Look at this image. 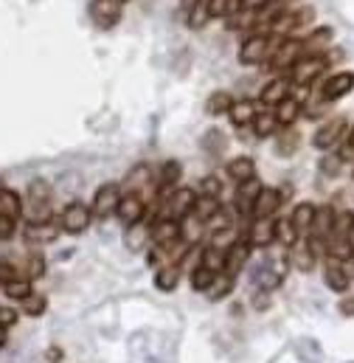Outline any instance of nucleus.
Segmentation results:
<instances>
[{"instance_id":"nucleus-1","label":"nucleus","mask_w":354,"mask_h":363,"mask_svg":"<svg viewBox=\"0 0 354 363\" xmlns=\"http://www.w3.org/2000/svg\"><path fill=\"white\" fill-rule=\"evenodd\" d=\"M352 237H354V214H341L338 220H335V228H332V234H329V254L335 257V259H346V257H352L354 248H352Z\"/></svg>"},{"instance_id":"nucleus-2","label":"nucleus","mask_w":354,"mask_h":363,"mask_svg":"<svg viewBox=\"0 0 354 363\" xmlns=\"http://www.w3.org/2000/svg\"><path fill=\"white\" fill-rule=\"evenodd\" d=\"M326 71V57H318V54H312V57H304V60H298L292 68H290V82L292 85H312L321 74Z\"/></svg>"},{"instance_id":"nucleus-3","label":"nucleus","mask_w":354,"mask_h":363,"mask_svg":"<svg viewBox=\"0 0 354 363\" xmlns=\"http://www.w3.org/2000/svg\"><path fill=\"white\" fill-rule=\"evenodd\" d=\"M23 214V200L11 189H0V237H8L14 231V223Z\"/></svg>"},{"instance_id":"nucleus-4","label":"nucleus","mask_w":354,"mask_h":363,"mask_svg":"<svg viewBox=\"0 0 354 363\" xmlns=\"http://www.w3.org/2000/svg\"><path fill=\"white\" fill-rule=\"evenodd\" d=\"M273 51H275V48H273V40H270L267 34H253V37H248V40L242 43V48H239V62H242V65H259V62L270 60Z\"/></svg>"},{"instance_id":"nucleus-5","label":"nucleus","mask_w":354,"mask_h":363,"mask_svg":"<svg viewBox=\"0 0 354 363\" xmlns=\"http://www.w3.org/2000/svg\"><path fill=\"white\" fill-rule=\"evenodd\" d=\"M194 203H197L194 189H177V191H172V194L164 200V214H161V217H169V220H185V217L191 214Z\"/></svg>"},{"instance_id":"nucleus-6","label":"nucleus","mask_w":354,"mask_h":363,"mask_svg":"<svg viewBox=\"0 0 354 363\" xmlns=\"http://www.w3.org/2000/svg\"><path fill=\"white\" fill-rule=\"evenodd\" d=\"M90 220H93V208H88V206L79 203V200L68 203L65 211H62V217H59L62 231H68V234H82L90 225Z\"/></svg>"},{"instance_id":"nucleus-7","label":"nucleus","mask_w":354,"mask_h":363,"mask_svg":"<svg viewBox=\"0 0 354 363\" xmlns=\"http://www.w3.org/2000/svg\"><path fill=\"white\" fill-rule=\"evenodd\" d=\"M124 0H93L90 3V17L98 28H113L121 20Z\"/></svg>"},{"instance_id":"nucleus-8","label":"nucleus","mask_w":354,"mask_h":363,"mask_svg":"<svg viewBox=\"0 0 354 363\" xmlns=\"http://www.w3.org/2000/svg\"><path fill=\"white\" fill-rule=\"evenodd\" d=\"M31 200V223L37 220H51V186L45 181H34L28 189Z\"/></svg>"},{"instance_id":"nucleus-9","label":"nucleus","mask_w":354,"mask_h":363,"mask_svg":"<svg viewBox=\"0 0 354 363\" xmlns=\"http://www.w3.org/2000/svg\"><path fill=\"white\" fill-rule=\"evenodd\" d=\"M118 200H121L118 183H104V186L96 191V197H93V214L101 217V220H107L110 214H115Z\"/></svg>"},{"instance_id":"nucleus-10","label":"nucleus","mask_w":354,"mask_h":363,"mask_svg":"<svg viewBox=\"0 0 354 363\" xmlns=\"http://www.w3.org/2000/svg\"><path fill=\"white\" fill-rule=\"evenodd\" d=\"M115 214H118V220H121L124 225L141 223V220H144V214H147V203H144V197H141V194H135V191H127V194H121Z\"/></svg>"},{"instance_id":"nucleus-11","label":"nucleus","mask_w":354,"mask_h":363,"mask_svg":"<svg viewBox=\"0 0 354 363\" xmlns=\"http://www.w3.org/2000/svg\"><path fill=\"white\" fill-rule=\"evenodd\" d=\"M301 51H304V43H301V40H284V43H278V48L270 54V65H273L275 71H287V68H292V65L301 60Z\"/></svg>"},{"instance_id":"nucleus-12","label":"nucleus","mask_w":354,"mask_h":363,"mask_svg":"<svg viewBox=\"0 0 354 363\" xmlns=\"http://www.w3.org/2000/svg\"><path fill=\"white\" fill-rule=\"evenodd\" d=\"M332 228H335L332 206H321V208H315V217H312V225H309V234H312L315 245L326 242V240H329V234H332Z\"/></svg>"},{"instance_id":"nucleus-13","label":"nucleus","mask_w":354,"mask_h":363,"mask_svg":"<svg viewBox=\"0 0 354 363\" xmlns=\"http://www.w3.org/2000/svg\"><path fill=\"white\" fill-rule=\"evenodd\" d=\"M265 186L256 181V178H251V181H242L239 183V189H236V211L242 214V217H248V214H253V206H256V197H259V191H262Z\"/></svg>"},{"instance_id":"nucleus-14","label":"nucleus","mask_w":354,"mask_h":363,"mask_svg":"<svg viewBox=\"0 0 354 363\" xmlns=\"http://www.w3.org/2000/svg\"><path fill=\"white\" fill-rule=\"evenodd\" d=\"M354 91V74L352 71H341V74H335L332 79H326V85H324V101H338V99H343L346 93Z\"/></svg>"},{"instance_id":"nucleus-15","label":"nucleus","mask_w":354,"mask_h":363,"mask_svg":"<svg viewBox=\"0 0 354 363\" xmlns=\"http://www.w3.org/2000/svg\"><path fill=\"white\" fill-rule=\"evenodd\" d=\"M281 279H284V271L278 268V262H262L251 273V281L262 290H275L281 284Z\"/></svg>"},{"instance_id":"nucleus-16","label":"nucleus","mask_w":354,"mask_h":363,"mask_svg":"<svg viewBox=\"0 0 354 363\" xmlns=\"http://www.w3.org/2000/svg\"><path fill=\"white\" fill-rule=\"evenodd\" d=\"M248 242L253 248H267L275 242V220L270 217H256V223L251 225V234H248Z\"/></svg>"},{"instance_id":"nucleus-17","label":"nucleus","mask_w":354,"mask_h":363,"mask_svg":"<svg viewBox=\"0 0 354 363\" xmlns=\"http://www.w3.org/2000/svg\"><path fill=\"white\" fill-rule=\"evenodd\" d=\"M251 242L248 240H236V242H231V248H228V254H225V273H231V276H236V273L245 268V262L251 259Z\"/></svg>"},{"instance_id":"nucleus-18","label":"nucleus","mask_w":354,"mask_h":363,"mask_svg":"<svg viewBox=\"0 0 354 363\" xmlns=\"http://www.w3.org/2000/svg\"><path fill=\"white\" fill-rule=\"evenodd\" d=\"M59 228H62V223H54V220H37V223H28V225H25V240L42 245V242L57 240Z\"/></svg>"},{"instance_id":"nucleus-19","label":"nucleus","mask_w":354,"mask_h":363,"mask_svg":"<svg viewBox=\"0 0 354 363\" xmlns=\"http://www.w3.org/2000/svg\"><path fill=\"white\" fill-rule=\"evenodd\" d=\"M343 130H346V121H343V118H335V121H329L326 127H321V130L315 133L312 144H315L318 150H329V147H335V144L341 141Z\"/></svg>"},{"instance_id":"nucleus-20","label":"nucleus","mask_w":354,"mask_h":363,"mask_svg":"<svg viewBox=\"0 0 354 363\" xmlns=\"http://www.w3.org/2000/svg\"><path fill=\"white\" fill-rule=\"evenodd\" d=\"M177 240H180V220L161 217V220L152 225V242H155V245H166V242H177Z\"/></svg>"},{"instance_id":"nucleus-21","label":"nucleus","mask_w":354,"mask_h":363,"mask_svg":"<svg viewBox=\"0 0 354 363\" xmlns=\"http://www.w3.org/2000/svg\"><path fill=\"white\" fill-rule=\"evenodd\" d=\"M281 206V191L278 189H262L259 197H256V206H253V214L256 217H273Z\"/></svg>"},{"instance_id":"nucleus-22","label":"nucleus","mask_w":354,"mask_h":363,"mask_svg":"<svg viewBox=\"0 0 354 363\" xmlns=\"http://www.w3.org/2000/svg\"><path fill=\"white\" fill-rule=\"evenodd\" d=\"M228 116H231V121H234L236 127H248V124H253V118H256V104H253L251 99L234 101L231 110H228Z\"/></svg>"},{"instance_id":"nucleus-23","label":"nucleus","mask_w":354,"mask_h":363,"mask_svg":"<svg viewBox=\"0 0 354 363\" xmlns=\"http://www.w3.org/2000/svg\"><path fill=\"white\" fill-rule=\"evenodd\" d=\"M290 96V82L287 79H273V82H267L262 96H259V101L262 104H270V107H278L284 99Z\"/></svg>"},{"instance_id":"nucleus-24","label":"nucleus","mask_w":354,"mask_h":363,"mask_svg":"<svg viewBox=\"0 0 354 363\" xmlns=\"http://www.w3.org/2000/svg\"><path fill=\"white\" fill-rule=\"evenodd\" d=\"M290 262H292L298 271H312V265H315V251L309 248V242H295V245H290Z\"/></svg>"},{"instance_id":"nucleus-25","label":"nucleus","mask_w":354,"mask_h":363,"mask_svg":"<svg viewBox=\"0 0 354 363\" xmlns=\"http://www.w3.org/2000/svg\"><path fill=\"white\" fill-rule=\"evenodd\" d=\"M149 240H152V228H149L147 223H132V225H127V245H130L132 251H141Z\"/></svg>"},{"instance_id":"nucleus-26","label":"nucleus","mask_w":354,"mask_h":363,"mask_svg":"<svg viewBox=\"0 0 354 363\" xmlns=\"http://www.w3.org/2000/svg\"><path fill=\"white\" fill-rule=\"evenodd\" d=\"M219 208H222V206H219V197L200 194V197H197V203H194V208H191V214H194V217H200L202 223H208Z\"/></svg>"},{"instance_id":"nucleus-27","label":"nucleus","mask_w":354,"mask_h":363,"mask_svg":"<svg viewBox=\"0 0 354 363\" xmlns=\"http://www.w3.org/2000/svg\"><path fill=\"white\" fill-rule=\"evenodd\" d=\"M177 281H180V265H177V262L164 265V268H158V273H155V284H158V290H164V293H172L177 287Z\"/></svg>"},{"instance_id":"nucleus-28","label":"nucleus","mask_w":354,"mask_h":363,"mask_svg":"<svg viewBox=\"0 0 354 363\" xmlns=\"http://www.w3.org/2000/svg\"><path fill=\"white\" fill-rule=\"evenodd\" d=\"M147 186H152V169H149L147 164H138V167L127 175V191L141 194V189H147Z\"/></svg>"},{"instance_id":"nucleus-29","label":"nucleus","mask_w":354,"mask_h":363,"mask_svg":"<svg viewBox=\"0 0 354 363\" xmlns=\"http://www.w3.org/2000/svg\"><path fill=\"white\" fill-rule=\"evenodd\" d=\"M228 175L236 183L251 181V178H256V164H253L251 158H234V161L228 164Z\"/></svg>"},{"instance_id":"nucleus-30","label":"nucleus","mask_w":354,"mask_h":363,"mask_svg":"<svg viewBox=\"0 0 354 363\" xmlns=\"http://www.w3.org/2000/svg\"><path fill=\"white\" fill-rule=\"evenodd\" d=\"M326 284H329L335 293L349 290V273L343 271L341 262H329V268H326Z\"/></svg>"},{"instance_id":"nucleus-31","label":"nucleus","mask_w":354,"mask_h":363,"mask_svg":"<svg viewBox=\"0 0 354 363\" xmlns=\"http://www.w3.org/2000/svg\"><path fill=\"white\" fill-rule=\"evenodd\" d=\"M231 104H234L231 93H225V91L211 93V96H208V101H205V113H208V116H222V113H228V110H231Z\"/></svg>"},{"instance_id":"nucleus-32","label":"nucleus","mask_w":354,"mask_h":363,"mask_svg":"<svg viewBox=\"0 0 354 363\" xmlns=\"http://www.w3.org/2000/svg\"><path fill=\"white\" fill-rule=\"evenodd\" d=\"M298 116H301V104H298L292 96H287V99L278 104V110H275V118H278V124H284V127L292 124Z\"/></svg>"},{"instance_id":"nucleus-33","label":"nucleus","mask_w":354,"mask_h":363,"mask_svg":"<svg viewBox=\"0 0 354 363\" xmlns=\"http://www.w3.org/2000/svg\"><path fill=\"white\" fill-rule=\"evenodd\" d=\"M312 217H315V206H312V203H298L290 220L295 223V228H298V234H301V231H309Z\"/></svg>"},{"instance_id":"nucleus-34","label":"nucleus","mask_w":354,"mask_h":363,"mask_svg":"<svg viewBox=\"0 0 354 363\" xmlns=\"http://www.w3.org/2000/svg\"><path fill=\"white\" fill-rule=\"evenodd\" d=\"M275 242H281L287 248L298 242V228L292 220H275Z\"/></svg>"},{"instance_id":"nucleus-35","label":"nucleus","mask_w":354,"mask_h":363,"mask_svg":"<svg viewBox=\"0 0 354 363\" xmlns=\"http://www.w3.org/2000/svg\"><path fill=\"white\" fill-rule=\"evenodd\" d=\"M180 164L177 161H166L164 164V169H161V178H158V189L161 191H172L175 189V183L180 181Z\"/></svg>"},{"instance_id":"nucleus-36","label":"nucleus","mask_w":354,"mask_h":363,"mask_svg":"<svg viewBox=\"0 0 354 363\" xmlns=\"http://www.w3.org/2000/svg\"><path fill=\"white\" fill-rule=\"evenodd\" d=\"M200 262H202V268H208V271L219 273L225 268V254L217 248V245H208L205 251H202V257H200Z\"/></svg>"},{"instance_id":"nucleus-37","label":"nucleus","mask_w":354,"mask_h":363,"mask_svg":"<svg viewBox=\"0 0 354 363\" xmlns=\"http://www.w3.org/2000/svg\"><path fill=\"white\" fill-rule=\"evenodd\" d=\"M275 127H278L275 113H256V118H253V130H256V135H259V138L273 135V133H275Z\"/></svg>"},{"instance_id":"nucleus-38","label":"nucleus","mask_w":354,"mask_h":363,"mask_svg":"<svg viewBox=\"0 0 354 363\" xmlns=\"http://www.w3.org/2000/svg\"><path fill=\"white\" fill-rule=\"evenodd\" d=\"M231 290H234V276H231V273H225V276L214 279V284H211L205 293H208V298H211V301H217V298H225Z\"/></svg>"},{"instance_id":"nucleus-39","label":"nucleus","mask_w":354,"mask_h":363,"mask_svg":"<svg viewBox=\"0 0 354 363\" xmlns=\"http://www.w3.org/2000/svg\"><path fill=\"white\" fill-rule=\"evenodd\" d=\"M214 279H217V273L200 265L197 271L191 273V287H194V290H208V287L214 284Z\"/></svg>"},{"instance_id":"nucleus-40","label":"nucleus","mask_w":354,"mask_h":363,"mask_svg":"<svg viewBox=\"0 0 354 363\" xmlns=\"http://www.w3.org/2000/svg\"><path fill=\"white\" fill-rule=\"evenodd\" d=\"M20 301H23V313H25V315H42V313H45V298L37 296V293H28V296L20 298Z\"/></svg>"},{"instance_id":"nucleus-41","label":"nucleus","mask_w":354,"mask_h":363,"mask_svg":"<svg viewBox=\"0 0 354 363\" xmlns=\"http://www.w3.org/2000/svg\"><path fill=\"white\" fill-rule=\"evenodd\" d=\"M202 147H205L208 152H219V150L225 147V135H222L219 130H208L205 138H202Z\"/></svg>"},{"instance_id":"nucleus-42","label":"nucleus","mask_w":354,"mask_h":363,"mask_svg":"<svg viewBox=\"0 0 354 363\" xmlns=\"http://www.w3.org/2000/svg\"><path fill=\"white\" fill-rule=\"evenodd\" d=\"M6 293H8L11 298H25V296L31 293V284H28L25 279H14V281L6 284Z\"/></svg>"},{"instance_id":"nucleus-43","label":"nucleus","mask_w":354,"mask_h":363,"mask_svg":"<svg viewBox=\"0 0 354 363\" xmlns=\"http://www.w3.org/2000/svg\"><path fill=\"white\" fill-rule=\"evenodd\" d=\"M219 191H222V183L217 181V178H205V181L200 183V194H211V197H219Z\"/></svg>"},{"instance_id":"nucleus-44","label":"nucleus","mask_w":354,"mask_h":363,"mask_svg":"<svg viewBox=\"0 0 354 363\" xmlns=\"http://www.w3.org/2000/svg\"><path fill=\"white\" fill-rule=\"evenodd\" d=\"M42 271H45L42 257H40V254H31V257H28V276H42Z\"/></svg>"},{"instance_id":"nucleus-45","label":"nucleus","mask_w":354,"mask_h":363,"mask_svg":"<svg viewBox=\"0 0 354 363\" xmlns=\"http://www.w3.org/2000/svg\"><path fill=\"white\" fill-rule=\"evenodd\" d=\"M14 279H17V268H11L8 262H3V259H0V281H3V284H8V281H14Z\"/></svg>"},{"instance_id":"nucleus-46","label":"nucleus","mask_w":354,"mask_h":363,"mask_svg":"<svg viewBox=\"0 0 354 363\" xmlns=\"http://www.w3.org/2000/svg\"><path fill=\"white\" fill-rule=\"evenodd\" d=\"M11 324H17V313L8 307H0V327H11Z\"/></svg>"},{"instance_id":"nucleus-47","label":"nucleus","mask_w":354,"mask_h":363,"mask_svg":"<svg viewBox=\"0 0 354 363\" xmlns=\"http://www.w3.org/2000/svg\"><path fill=\"white\" fill-rule=\"evenodd\" d=\"M273 0H239V6L242 9H248V11H256V9H265V6H270Z\"/></svg>"},{"instance_id":"nucleus-48","label":"nucleus","mask_w":354,"mask_h":363,"mask_svg":"<svg viewBox=\"0 0 354 363\" xmlns=\"http://www.w3.org/2000/svg\"><path fill=\"white\" fill-rule=\"evenodd\" d=\"M341 313L354 315V298H343V301H341Z\"/></svg>"},{"instance_id":"nucleus-49","label":"nucleus","mask_w":354,"mask_h":363,"mask_svg":"<svg viewBox=\"0 0 354 363\" xmlns=\"http://www.w3.org/2000/svg\"><path fill=\"white\" fill-rule=\"evenodd\" d=\"M6 344V327H0V347Z\"/></svg>"},{"instance_id":"nucleus-50","label":"nucleus","mask_w":354,"mask_h":363,"mask_svg":"<svg viewBox=\"0 0 354 363\" xmlns=\"http://www.w3.org/2000/svg\"><path fill=\"white\" fill-rule=\"evenodd\" d=\"M194 3H197V0H183V6H185V9H191Z\"/></svg>"},{"instance_id":"nucleus-51","label":"nucleus","mask_w":354,"mask_h":363,"mask_svg":"<svg viewBox=\"0 0 354 363\" xmlns=\"http://www.w3.org/2000/svg\"><path fill=\"white\" fill-rule=\"evenodd\" d=\"M349 144L354 147V130H352V135H349Z\"/></svg>"}]
</instances>
